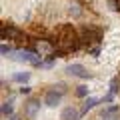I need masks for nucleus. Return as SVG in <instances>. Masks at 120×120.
<instances>
[{
    "label": "nucleus",
    "instance_id": "423d86ee",
    "mask_svg": "<svg viewBox=\"0 0 120 120\" xmlns=\"http://www.w3.org/2000/svg\"><path fill=\"white\" fill-rule=\"evenodd\" d=\"M66 72L70 76H78V78H90V72L84 68L82 64H68L66 66Z\"/></svg>",
    "mask_w": 120,
    "mask_h": 120
},
{
    "label": "nucleus",
    "instance_id": "9d476101",
    "mask_svg": "<svg viewBox=\"0 0 120 120\" xmlns=\"http://www.w3.org/2000/svg\"><path fill=\"white\" fill-rule=\"evenodd\" d=\"M96 104H98V98H92V96L86 98V102H84V106H82V112H80V114H86V112H88L90 108H94Z\"/></svg>",
    "mask_w": 120,
    "mask_h": 120
},
{
    "label": "nucleus",
    "instance_id": "9b49d317",
    "mask_svg": "<svg viewBox=\"0 0 120 120\" xmlns=\"http://www.w3.org/2000/svg\"><path fill=\"white\" fill-rule=\"evenodd\" d=\"M12 112H14V104H12V100H8V102L2 104V114H4V116H12Z\"/></svg>",
    "mask_w": 120,
    "mask_h": 120
},
{
    "label": "nucleus",
    "instance_id": "f3484780",
    "mask_svg": "<svg viewBox=\"0 0 120 120\" xmlns=\"http://www.w3.org/2000/svg\"><path fill=\"white\" fill-rule=\"evenodd\" d=\"M112 98H114V94H106L104 96V102H112Z\"/></svg>",
    "mask_w": 120,
    "mask_h": 120
},
{
    "label": "nucleus",
    "instance_id": "39448f33",
    "mask_svg": "<svg viewBox=\"0 0 120 120\" xmlns=\"http://www.w3.org/2000/svg\"><path fill=\"white\" fill-rule=\"evenodd\" d=\"M62 90H48L46 96H44V102H46V106H56V104H60V100H62Z\"/></svg>",
    "mask_w": 120,
    "mask_h": 120
},
{
    "label": "nucleus",
    "instance_id": "7ed1b4c3",
    "mask_svg": "<svg viewBox=\"0 0 120 120\" xmlns=\"http://www.w3.org/2000/svg\"><path fill=\"white\" fill-rule=\"evenodd\" d=\"M0 36H2V40H14V42L20 44L22 40H24V34H22V30H18L16 26H2V30H0Z\"/></svg>",
    "mask_w": 120,
    "mask_h": 120
},
{
    "label": "nucleus",
    "instance_id": "20e7f679",
    "mask_svg": "<svg viewBox=\"0 0 120 120\" xmlns=\"http://www.w3.org/2000/svg\"><path fill=\"white\" fill-rule=\"evenodd\" d=\"M14 58L20 60V62H26V64H32V66H40V64H42L40 56L36 54L34 50H20V52H16Z\"/></svg>",
    "mask_w": 120,
    "mask_h": 120
},
{
    "label": "nucleus",
    "instance_id": "1a4fd4ad",
    "mask_svg": "<svg viewBox=\"0 0 120 120\" xmlns=\"http://www.w3.org/2000/svg\"><path fill=\"white\" fill-rule=\"evenodd\" d=\"M60 118H62V120H78V110H76V108H72V106H68V108L62 110Z\"/></svg>",
    "mask_w": 120,
    "mask_h": 120
},
{
    "label": "nucleus",
    "instance_id": "ddd939ff",
    "mask_svg": "<svg viewBox=\"0 0 120 120\" xmlns=\"http://www.w3.org/2000/svg\"><path fill=\"white\" fill-rule=\"evenodd\" d=\"M86 94H88V88H86V86H78V88H76V96H80V98H84Z\"/></svg>",
    "mask_w": 120,
    "mask_h": 120
},
{
    "label": "nucleus",
    "instance_id": "4468645a",
    "mask_svg": "<svg viewBox=\"0 0 120 120\" xmlns=\"http://www.w3.org/2000/svg\"><path fill=\"white\" fill-rule=\"evenodd\" d=\"M0 52H2V56H6V54H10V52H12V48L6 46V44H2V46H0Z\"/></svg>",
    "mask_w": 120,
    "mask_h": 120
},
{
    "label": "nucleus",
    "instance_id": "dca6fc26",
    "mask_svg": "<svg viewBox=\"0 0 120 120\" xmlns=\"http://www.w3.org/2000/svg\"><path fill=\"white\" fill-rule=\"evenodd\" d=\"M98 52H100V48H98V46H94L92 50H90V54H92V56H98Z\"/></svg>",
    "mask_w": 120,
    "mask_h": 120
},
{
    "label": "nucleus",
    "instance_id": "f03ea898",
    "mask_svg": "<svg viewBox=\"0 0 120 120\" xmlns=\"http://www.w3.org/2000/svg\"><path fill=\"white\" fill-rule=\"evenodd\" d=\"M80 40H82V44H98L102 40V32L98 28H92V26H84Z\"/></svg>",
    "mask_w": 120,
    "mask_h": 120
},
{
    "label": "nucleus",
    "instance_id": "f8f14e48",
    "mask_svg": "<svg viewBox=\"0 0 120 120\" xmlns=\"http://www.w3.org/2000/svg\"><path fill=\"white\" fill-rule=\"evenodd\" d=\"M14 80L20 82V84H24V82L30 80V72H16V74H14Z\"/></svg>",
    "mask_w": 120,
    "mask_h": 120
},
{
    "label": "nucleus",
    "instance_id": "6e6552de",
    "mask_svg": "<svg viewBox=\"0 0 120 120\" xmlns=\"http://www.w3.org/2000/svg\"><path fill=\"white\" fill-rule=\"evenodd\" d=\"M38 110H40V102L38 100H28V102L24 104V112H26V116H30V118H34V116L38 114Z\"/></svg>",
    "mask_w": 120,
    "mask_h": 120
},
{
    "label": "nucleus",
    "instance_id": "0eeeda50",
    "mask_svg": "<svg viewBox=\"0 0 120 120\" xmlns=\"http://www.w3.org/2000/svg\"><path fill=\"white\" fill-rule=\"evenodd\" d=\"M120 116V106H116V104H112V106H106L102 110V118L104 120H116Z\"/></svg>",
    "mask_w": 120,
    "mask_h": 120
},
{
    "label": "nucleus",
    "instance_id": "2eb2a0df",
    "mask_svg": "<svg viewBox=\"0 0 120 120\" xmlns=\"http://www.w3.org/2000/svg\"><path fill=\"white\" fill-rule=\"evenodd\" d=\"M28 92H30V86H22V88H20V94H28Z\"/></svg>",
    "mask_w": 120,
    "mask_h": 120
},
{
    "label": "nucleus",
    "instance_id": "f257e3e1",
    "mask_svg": "<svg viewBox=\"0 0 120 120\" xmlns=\"http://www.w3.org/2000/svg\"><path fill=\"white\" fill-rule=\"evenodd\" d=\"M82 44L80 36L76 34V30L70 24H64L58 28V36H56V50H60L62 54H68V52L78 50Z\"/></svg>",
    "mask_w": 120,
    "mask_h": 120
}]
</instances>
